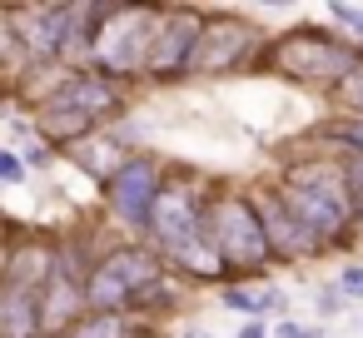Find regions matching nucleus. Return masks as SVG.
<instances>
[{"label":"nucleus","instance_id":"19","mask_svg":"<svg viewBox=\"0 0 363 338\" xmlns=\"http://www.w3.org/2000/svg\"><path fill=\"white\" fill-rule=\"evenodd\" d=\"M343 179H348V189H353V199H358V209H363V159H358V154H348Z\"/></svg>","mask_w":363,"mask_h":338},{"label":"nucleus","instance_id":"25","mask_svg":"<svg viewBox=\"0 0 363 338\" xmlns=\"http://www.w3.org/2000/svg\"><path fill=\"white\" fill-rule=\"evenodd\" d=\"M239 338H269V328H264V323H244Z\"/></svg>","mask_w":363,"mask_h":338},{"label":"nucleus","instance_id":"6","mask_svg":"<svg viewBox=\"0 0 363 338\" xmlns=\"http://www.w3.org/2000/svg\"><path fill=\"white\" fill-rule=\"evenodd\" d=\"M164 278V264L155 249H140V244H125L115 254H105L95 269H90V283H85V298H90V313H130L135 298Z\"/></svg>","mask_w":363,"mask_h":338},{"label":"nucleus","instance_id":"22","mask_svg":"<svg viewBox=\"0 0 363 338\" xmlns=\"http://www.w3.org/2000/svg\"><path fill=\"white\" fill-rule=\"evenodd\" d=\"M328 16H333V21H343V26H348V30L363 40V11H353V6H333Z\"/></svg>","mask_w":363,"mask_h":338},{"label":"nucleus","instance_id":"21","mask_svg":"<svg viewBox=\"0 0 363 338\" xmlns=\"http://www.w3.org/2000/svg\"><path fill=\"white\" fill-rule=\"evenodd\" d=\"M338 288H343V298H363V269H358V264L343 269V274H338Z\"/></svg>","mask_w":363,"mask_h":338},{"label":"nucleus","instance_id":"4","mask_svg":"<svg viewBox=\"0 0 363 338\" xmlns=\"http://www.w3.org/2000/svg\"><path fill=\"white\" fill-rule=\"evenodd\" d=\"M160 21H164V11H155V6H110V16L95 30V55H90L95 70L105 80L145 75L155 35H160Z\"/></svg>","mask_w":363,"mask_h":338},{"label":"nucleus","instance_id":"27","mask_svg":"<svg viewBox=\"0 0 363 338\" xmlns=\"http://www.w3.org/2000/svg\"><path fill=\"white\" fill-rule=\"evenodd\" d=\"M358 323H363V318H358Z\"/></svg>","mask_w":363,"mask_h":338},{"label":"nucleus","instance_id":"15","mask_svg":"<svg viewBox=\"0 0 363 338\" xmlns=\"http://www.w3.org/2000/svg\"><path fill=\"white\" fill-rule=\"evenodd\" d=\"M224 303H229L234 313H249L254 323H259V318H269V313H284V308H289L279 288H239V283H234V288H224Z\"/></svg>","mask_w":363,"mask_h":338},{"label":"nucleus","instance_id":"12","mask_svg":"<svg viewBox=\"0 0 363 338\" xmlns=\"http://www.w3.org/2000/svg\"><path fill=\"white\" fill-rule=\"evenodd\" d=\"M254 204H259V214H264V229H269V244H274L279 259H308V254L323 249V244L294 219V209L284 204V194H259Z\"/></svg>","mask_w":363,"mask_h":338},{"label":"nucleus","instance_id":"1","mask_svg":"<svg viewBox=\"0 0 363 338\" xmlns=\"http://www.w3.org/2000/svg\"><path fill=\"white\" fill-rule=\"evenodd\" d=\"M115 110H120V90H115L100 70H80V75H65L55 90L40 95V105H35V130H45L50 140L80 145V140H90L105 120H115Z\"/></svg>","mask_w":363,"mask_h":338},{"label":"nucleus","instance_id":"23","mask_svg":"<svg viewBox=\"0 0 363 338\" xmlns=\"http://www.w3.org/2000/svg\"><path fill=\"white\" fill-rule=\"evenodd\" d=\"M343 95H348V105H353V110H358V120H363V65H358V75L343 85Z\"/></svg>","mask_w":363,"mask_h":338},{"label":"nucleus","instance_id":"13","mask_svg":"<svg viewBox=\"0 0 363 338\" xmlns=\"http://www.w3.org/2000/svg\"><path fill=\"white\" fill-rule=\"evenodd\" d=\"M80 308H90V298H85V288L80 283H70V278H50V288H45V298H40V323H45V338L50 333H60V328H80L85 318H80Z\"/></svg>","mask_w":363,"mask_h":338},{"label":"nucleus","instance_id":"10","mask_svg":"<svg viewBox=\"0 0 363 338\" xmlns=\"http://www.w3.org/2000/svg\"><path fill=\"white\" fill-rule=\"evenodd\" d=\"M259 45L254 26L234 21V16H204V40L194 55V75H229L249 60V50Z\"/></svg>","mask_w":363,"mask_h":338},{"label":"nucleus","instance_id":"18","mask_svg":"<svg viewBox=\"0 0 363 338\" xmlns=\"http://www.w3.org/2000/svg\"><path fill=\"white\" fill-rule=\"evenodd\" d=\"M274 338H323V328H313V323H294V318H284V323L274 328Z\"/></svg>","mask_w":363,"mask_h":338},{"label":"nucleus","instance_id":"5","mask_svg":"<svg viewBox=\"0 0 363 338\" xmlns=\"http://www.w3.org/2000/svg\"><path fill=\"white\" fill-rule=\"evenodd\" d=\"M204 234H209V244L219 249L224 269H264V264L274 259L264 214H259V204L244 199V194H209Z\"/></svg>","mask_w":363,"mask_h":338},{"label":"nucleus","instance_id":"9","mask_svg":"<svg viewBox=\"0 0 363 338\" xmlns=\"http://www.w3.org/2000/svg\"><path fill=\"white\" fill-rule=\"evenodd\" d=\"M199 40H204V16H194V11H164L160 35H155V50H150V70H145V75H155V80L194 75Z\"/></svg>","mask_w":363,"mask_h":338},{"label":"nucleus","instance_id":"11","mask_svg":"<svg viewBox=\"0 0 363 338\" xmlns=\"http://www.w3.org/2000/svg\"><path fill=\"white\" fill-rule=\"evenodd\" d=\"M16 26H26V50L30 55H65L70 30H75V6H30V11H11Z\"/></svg>","mask_w":363,"mask_h":338},{"label":"nucleus","instance_id":"17","mask_svg":"<svg viewBox=\"0 0 363 338\" xmlns=\"http://www.w3.org/2000/svg\"><path fill=\"white\" fill-rule=\"evenodd\" d=\"M323 140H333V145H343L348 154L363 159V120L358 115L353 120H338V125H323Z\"/></svg>","mask_w":363,"mask_h":338},{"label":"nucleus","instance_id":"24","mask_svg":"<svg viewBox=\"0 0 363 338\" xmlns=\"http://www.w3.org/2000/svg\"><path fill=\"white\" fill-rule=\"evenodd\" d=\"M26 159H30L35 169H40V164H50V145H45V140H40V145H30V154H26Z\"/></svg>","mask_w":363,"mask_h":338},{"label":"nucleus","instance_id":"8","mask_svg":"<svg viewBox=\"0 0 363 338\" xmlns=\"http://www.w3.org/2000/svg\"><path fill=\"white\" fill-rule=\"evenodd\" d=\"M160 194H164L160 164L145 159V154H135V159L105 184V204H110V214H115L125 229H135V234H150V219H155Z\"/></svg>","mask_w":363,"mask_h":338},{"label":"nucleus","instance_id":"16","mask_svg":"<svg viewBox=\"0 0 363 338\" xmlns=\"http://www.w3.org/2000/svg\"><path fill=\"white\" fill-rule=\"evenodd\" d=\"M70 338H150V328H140L135 313H90Z\"/></svg>","mask_w":363,"mask_h":338},{"label":"nucleus","instance_id":"20","mask_svg":"<svg viewBox=\"0 0 363 338\" xmlns=\"http://www.w3.org/2000/svg\"><path fill=\"white\" fill-rule=\"evenodd\" d=\"M0 179H6V184H21L26 179V164L16 159V150H0Z\"/></svg>","mask_w":363,"mask_h":338},{"label":"nucleus","instance_id":"2","mask_svg":"<svg viewBox=\"0 0 363 338\" xmlns=\"http://www.w3.org/2000/svg\"><path fill=\"white\" fill-rule=\"evenodd\" d=\"M284 204L294 209V219L318 239V244H333L353 229L358 219V199L343 179V169H294L289 174V189H284Z\"/></svg>","mask_w":363,"mask_h":338},{"label":"nucleus","instance_id":"26","mask_svg":"<svg viewBox=\"0 0 363 338\" xmlns=\"http://www.w3.org/2000/svg\"><path fill=\"white\" fill-rule=\"evenodd\" d=\"M179 338H214V333H204V328H194V323H189V328H184Z\"/></svg>","mask_w":363,"mask_h":338},{"label":"nucleus","instance_id":"3","mask_svg":"<svg viewBox=\"0 0 363 338\" xmlns=\"http://www.w3.org/2000/svg\"><path fill=\"white\" fill-rule=\"evenodd\" d=\"M269 60H274L279 75H289L298 85H318V90L348 85L358 75V65H363L358 45H348V40L328 35V30H294V35L269 45Z\"/></svg>","mask_w":363,"mask_h":338},{"label":"nucleus","instance_id":"7","mask_svg":"<svg viewBox=\"0 0 363 338\" xmlns=\"http://www.w3.org/2000/svg\"><path fill=\"white\" fill-rule=\"evenodd\" d=\"M204 209H209V194H194L189 184H164V194L155 204V219H150L155 254L179 259L184 249H194L204 239Z\"/></svg>","mask_w":363,"mask_h":338},{"label":"nucleus","instance_id":"14","mask_svg":"<svg viewBox=\"0 0 363 338\" xmlns=\"http://www.w3.org/2000/svg\"><path fill=\"white\" fill-rule=\"evenodd\" d=\"M70 159H75V164H85V169L100 179V184H110V179H115V174L130 164V159L120 154V145H110V140H95V135H90V140H80Z\"/></svg>","mask_w":363,"mask_h":338}]
</instances>
